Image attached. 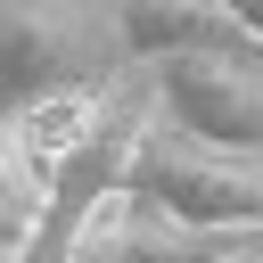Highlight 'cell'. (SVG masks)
<instances>
[{
	"instance_id": "cell-10",
	"label": "cell",
	"mask_w": 263,
	"mask_h": 263,
	"mask_svg": "<svg viewBox=\"0 0 263 263\" xmlns=\"http://www.w3.org/2000/svg\"><path fill=\"white\" fill-rule=\"evenodd\" d=\"M230 16H238V25L255 33V41H263V0H230Z\"/></svg>"
},
{
	"instance_id": "cell-7",
	"label": "cell",
	"mask_w": 263,
	"mask_h": 263,
	"mask_svg": "<svg viewBox=\"0 0 263 263\" xmlns=\"http://www.w3.org/2000/svg\"><path fill=\"white\" fill-rule=\"evenodd\" d=\"M115 90L123 82H90V90H58V99H41V107H25L16 115V140H25V173H33V189L107 123V107H115Z\"/></svg>"
},
{
	"instance_id": "cell-9",
	"label": "cell",
	"mask_w": 263,
	"mask_h": 263,
	"mask_svg": "<svg viewBox=\"0 0 263 263\" xmlns=\"http://www.w3.org/2000/svg\"><path fill=\"white\" fill-rule=\"evenodd\" d=\"M0 189H25V197H41V189H33V173H25V140H16V115H0Z\"/></svg>"
},
{
	"instance_id": "cell-1",
	"label": "cell",
	"mask_w": 263,
	"mask_h": 263,
	"mask_svg": "<svg viewBox=\"0 0 263 263\" xmlns=\"http://www.w3.org/2000/svg\"><path fill=\"white\" fill-rule=\"evenodd\" d=\"M123 189L148 197L156 214L189 222V230H238V238H263V156L205 148V140H189L164 107H148Z\"/></svg>"
},
{
	"instance_id": "cell-5",
	"label": "cell",
	"mask_w": 263,
	"mask_h": 263,
	"mask_svg": "<svg viewBox=\"0 0 263 263\" xmlns=\"http://www.w3.org/2000/svg\"><path fill=\"white\" fill-rule=\"evenodd\" d=\"M238 247H255V238H238V230H189V222L156 214L148 197L115 189V197L90 214L74 263H230Z\"/></svg>"
},
{
	"instance_id": "cell-3",
	"label": "cell",
	"mask_w": 263,
	"mask_h": 263,
	"mask_svg": "<svg viewBox=\"0 0 263 263\" xmlns=\"http://www.w3.org/2000/svg\"><path fill=\"white\" fill-rule=\"evenodd\" d=\"M148 107H156V90L148 99H132V90H115V107H107V123L41 181V205H33V230H25V247L8 255V263H74V247H82V230H90V214L123 189V173H132V148H140V123H148Z\"/></svg>"
},
{
	"instance_id": "cell-11",
	"label": "cell",
	"mask_w": 263,
	"mask_h": 263,
	"mask_svg": "<svg viewBox=\"0 0 263 263\" xmlns=\"http://www.w3.org/2000/svg\"><path fill=\"white\" fill-rule=\"evenodd\" d=\"M230 263H263V238H255V247H238V255H230Z\"/></svg>"
},
{
	"instance_id": "cell-8",
	"label": "cell",
	"mask_w": 263,
	"mask_h": 263,
	"mask_svg": "<svg viewBox=\"0 0 263 263\" xmlns=\"http://www.w3.org/2000/svg\"><path fill=\"white\" fill-rule=\"evenodd\" d=\"M33 205H41V197H25V189H0V263L25 247V230H33Z\"/></svg>"
},
{
	"instance_id": "cell-4",
	"label": "cell",
	"mask_w": 263,
	"mask_h": 263,
	"mask_svg": "<svg viewBox=\"0 0 263 263\" xmlns=\"http://www.w3.org/2000/svg\"><path fill=\"white\" fill-rule=\"evenodd\" d=\"M156 107L205 148L263 156V41L156 58Z\"/></svg>"
},
{
	"instance_id": "cell-2",
	"label": "cell",
	"mask_w": 263,
	"mask_h": 263,
	"mask_svg": "<svg viewBox=\"0 0 263 263\" xmlns=\"http://www.w3.org/2000/svg\"><path fill=\"white\" fill-rule=\"evenodd\" d=\"M123 33L90 0H0V115H25L58 90L115 82Z\"/></svg>"
},
{
	"instance_id": "cell-6",
	"label": "cell",
	"mask_w": 263,
	"mask_h": 263,
	"mask_svg": "<svg viewBox=\"0 0 263 263\" xmlns=\"http://www.w3.org/2000/svg\"><path fill=\"white\" fill-rule=\"evenodd\" d=\"M123 58H181V49H247L255 33L230 16V0H115Z\"/></svg>"
}]
</instances>
